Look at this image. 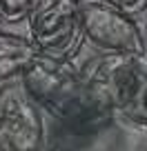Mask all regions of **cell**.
<instances>
[{"label": "cell", "mask_w": 147, "mask_h": 151, "mask_svg": "<svg viewBox=\"0 0 147 151\" xmlns=\"http://www.w3.org/2000/svg\"><path fill=\"white\" fill-rule=\"evenodd\" d=\"M0 24H2V20H0Z\"/></svg>", "instance_id": "obj_9"}, {"label": "cell", "mask_w": 147, "mask_h": 151, "mask_svg": "<svg viewBox=\"0 0 147 151\" xmlns=\"http://www.w3.org/2000/svg\"><path fill=\"white\" fill-rule=\"evenodd\" d=\"M91 96L120 122L147 133V62L143 56L107 53L85 76Z\"/></svg>", "instance_id": "obj_2"}, {"label": "cell", "mask_w": 147, "mask_h": 151, "mask_svg": "<svg viewBox=\"0 0 147 151\" xmlns=\"http://www.w3.org/2000/svg\"><path fill=\"white\" fill-rule=\"evenodd\" d=\"M45 127L40 109L22 89L20 80L0 89V151H40Z\"/></svg>", "instance_id": "obj_5"}, {"label": "cell", "mask_w": 147, "mask_h": 151, "mask_svg": "<svg viewBox=\"0 0 147 151\" xmlns=\"http://www.w3.org/2000/svg\"><path fill=\"white\" fill-rule=\"evenodd\" d=\"M78 24L85 40L105 53L143 56L145 42L138 22L109 0H76Z\"/></svg>", "instance_id": "obj_3"}, {"label": "cell", "mask_w": 147, "mask_h": 151, "mask_svg": "<svg viewBox=\"0 0 147 151\" xmlns=\"http://www.w3.org/2000/svg\"><path fill=\"white\" fill-rule=\"evenodd\" d=\"M18 80L33 104L60 122H87L91 116L109 118V111L91 96L85 76L69 60L38 56Z\"/></svg>", "instance_id": "obj_1"}, {"label": "cell", "mask_w": 147, "mask_h": 151, "mask_svg": "<svg viewBox=\"0 0 147 151\" xmlns=\"http://www.w3.org/2000/svg\"><path fill=\"white\" fill-rule=\"evenodd\" d=\"M109 2H114L116 7H120L127 14H136V11H140L147 5V0H109Z\"/></svg>", "instance_id": "obj_8"}, {"label": "cell", "mask_w": 147, "mask_h": 151, "mask_svg": "<svg viewBox=\"0 0 147 151\" xmlns=\"http://www.w3.org/2000/svg\"><path fill=\"white\" fill-rule=\"evenodd\" d=\"M27 20L29 40L40 56L69 60L83 38L76 0H36Z\"/></svg>", "instance_id": "obj_4"}, {"label": "cell", "mask_w": 147, "mask_h": 151, "mask_svg": "<svg viewBox=\"0 0 147 151\" xmlns=\"http://www.w3.org/2000/svg\"><path fill=\"white\" fill-rule=\"evenodd\" d=\"M36 0H0V20L5 22H18L27 18Z\"/></svg>", "instance_id": "obj_7"}, {"label": "cell", "mask_w": 147, "mask_h": 151, "mask_svg": "<svg viewBox=\"0 0 147 151\" xmlns=\"http://www.w3.org/2000/svg\"><path fill=\"white\" fill-rule=\"evenodd\" d=\"M38 56L40 53L29 40V36L2 31V27H0V82L2 85L18 80L22 71Z\"/></svg>", "instance_id": "obj_6"}]
</instances>
